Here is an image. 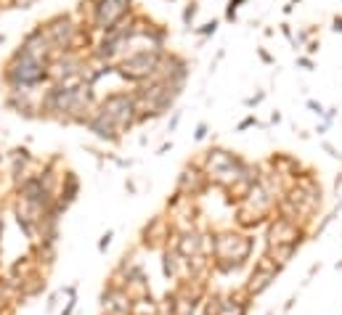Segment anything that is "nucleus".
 I'll list each match as a JSON object with an SVG mask.
<instances>
[{
	"mask_svg": "<svg viewBox=\"0 0 342 315\" xmlns=\"http://www.w3.org/2000/svg\"><path fill=\"white\" fill-rule=\"evenodd\" d=\"M83 128H88L93 135H96L98 140H104V143H112V146H117L119 140H122V133L114 128L112 122H109L104 114H98V112H93L88 119H85V124Z\"/></svg>",
	"mask_w": 342,
	"mask_h": 315,
	"instance_id": "obj_16",
	"label": "nucleus"
},
{
	"mask_svg": "<svg viewBox=\"0 0 342 315\" xmlns=\"http://www.w3.org/2000/svg\"><path fill=\"white\" fill-rule=\"evenodd\" d=\"M297 297H300V294H292V297L287 299V302H284V307H281V312H278V315H287V312L294 307V302H297Z\"/></svg>",
	"mask_w": 342,
	"mask_h": 315,
	"instance_id": "obj_30",
	"label": "nucleus"
},
{
	"mask_svg": "<svg viewBox=\"0 0 342 315\" xmlns=\"http://www.w3.org/2000/svg\"><path fill=\"white\" fill-rule=\"evenodd\" d=\"M250 307H252V299L244 291H234V294H223L217 315H250Z\"/></svg>",
	"mask_w": 342,
	"mask_h": 315,
	"instance_id": "obj_18",
	"label": "nucleus"
},
{
	"mask_svg": "<svg viewBox=\"0 0 342 315\" xmlns=\"http://www.w3.org/2000/svg\"><path fill=\"white\" fill-rule=\"evenodd\" d=\"M250 128H257V117H255V114H247V117L236 124V133H244V130H250Z\"/></svg>",
	"mask_w": 342,
	"mask_h": 315,
	"instance_id": "obj_25",
	"label": "nucleus"
},
{
	"mask_svg": "<svg viewBox=\"0 0 342 315\" xmlns=\"http://www.w3.org/2000/svg\"><path fill=\"white\" fill-rule=\"evenodd\" d=\"M112 239H114V230H106L101 239H98V251H101V255H104L109 246H112Z\"/></svg>",
	"mask_w": 342,
	"mask_h": 315,
	"instance_id": "obj_27",
	"label": "nucleus"
},
{
	"mask_svg": "<svg viewBox=\"0 0 342 315\" xmlns=\"http://www.w3.org/2000/svg\"><path fill=\"white\" fill-rule=\"evenodd\" d=\"M337 270H342V260H339V262H337Z\"/></svg>",
	"mask_w": 342,
	"mask_h": 315,
	"instance_id": "obj_43",
	"label": "nucleus"
},
{
	"mask_svg": "<svg viewBox=\"0 0 342 315\" xmlns=\"http://www.w3.org/2000/svg\"><path fill=\"white\" fill-rule=\"evenodd\" d=\"M255 251V236L242 230H220L210 236V257H212V273L231 276L242 270L250 262Z\"/></svg>",
	"mask_w": 342,
	"mask_h": 315,
	"instance_id": "obj_1",
	"label": "nucleus"
},
{
	"mask_svg": "<svg viewBox=\"0 0 342 315\" xmlns=\"http://www.w3.org/2000/svg\"><path fill=\"white\" fill-rule=\"evenodd\" d=\"M271 122H273V124H278V122H281V114L273 112V114H271Z\"/></svg>",
	"mask_w": 342,
	"mask_h": 315,
	"instance_id": "obj_40",
	"label": "nucleus"
},
{
	"mask_svg": "<svg viewBox=\"0 0 342 315\" xmlns=\"http://www.w3.org/2000/svg\"><path fill=\"white\" fill-rule=\"evenodd\" d=\"M83 6H88V19L85 27L96 35H106L114 27H119L128 16H133V0H80Z\"/></svg>",
	"mask_w": 342,
	"mask_h": 315,
	"instance_id": "obj_3",
	"label": "nucleus"
},
{
	"mask_svg": "<svg viewBox=\"0 0 342 315\" xmlns=\"http://www.w3.org/2000/svg\"><path fill=\"white\" fill-rule=\"evenodd\" d=\"M178 122H180V112H175V114H173V119H170V133H173V130L178 128Z\"/></svg>",
	"mask_w": 342,
	"mask_h": 315,
	"instance_id": "obj_36",
	"label": "nucleus"
},
{
	"mask_svg": "<svg viewBox=\"0 0 342 315\" xmlns=\"http://www.w3.org/2000/svg\"><path fill=\"white\" fill-rule=\"evenodd\" d=\"M308 109H313V112H316L318 117H324V114H326V109H324L318 101H313V98H308Z\"/></svg>",
	"mask_w": 342,
	"mask_h": 315,
	"instance_id": "obj_29",
	"label": "nucleus"
},
{
	"mask_svg": "<svg viewBox=\"0 0 342 315\" xmlns=\"http://www.w3.org/2000/svg\"><path fill=\"white\" fill-rule=\"evenodd\" d=\"M80 188H83V183H80V178H77L74 170L61 172V180H58V188H56V201L64 209H69L72 204L77 201V196H80Z\"/></svg>",
	"mask_w": 342,
	"mask_h": 315,
	"instance_id": "obj_17",
	"label": "nucleus"
},
{
	"mask_svg": "<svg viewBox=\"0 0 342 315\" xmlns=\"http://www.w3.org/2000/svg\"><path fill=\"white\" fill-rule=\"evenodd\" d=\"M194 32H196L199 37H210V35H215V32H217V19H212V22H207V24H202V27H194Z\"/></svg>",
	"mask_w": 342,
	"mask_h": 315,
	"instance_id": "obj_24",
	"label": "nucleus"
},
{
	"mask_svg": "<svg viewBox=\"0 0 342 315\" xmlns=\"http://www.w3.org/2000/svg\"><path fill=\"white\" fill-rule=\"evenodd\" d=\"M58 302H61V294H58V291H53V294L48 297V305H45V312H48V315H53V312L58 310Z\"/></svg>",
	"mask_w": 342,
	"mask_h": 315,
	"instance_id": "obj_26",
	"label": "nucleus"
},
{
	"mask_svg": "<svg viewBox=\"0 0 342 315\" xmlns=\"http://www.w3.org/2000/svg\"><path fill=\"white\" fill-rule=\"evenodd\" d=\"M138 244H141L144 249H165L170 246V239H175V228L170 225V220L165 215H154L149 223L141 228V236H138Z\"/></svg>",
	"mask_w": 342,
	"mask_h": 315,
	"instance_id": "obj_10",
	"label": "nucleus"
},
{
	"mask_svg": "<svg viewBox=\"0 0 342 315\" xmlns=\"http://www.w3.org/2000/svg\"><path fill=\"white\" fill-rule=\"evenodd\" d=\"M196 11H199V0H189L186 3V8H183V27L189 29H194V19H196Z\"/></svg>",
	"mask_w": 342,
	"mask_h": 315,
	"instance_id": "obj_22",
	"label": "nucleus"
},
{
	"mask_svg": "<svg viewBox=\"0 0 342 315\" xmlns=\"http://www.w3.org/2000/svg\"><path fill=\"white\" fill-rule=\"evenodd\" d=\"M207 175H205V170H202L199 162H189L183 170H180V175H178V183H175V191L186 199H196L207 191Z\"/></svg>",
	"mask_w": 342,
	"mask_h": 315,
	"instance_id": "obj_11",
	"label": "nucleus"
},
{
	"mask_svg": "<svg viewBox=\"0 0 342 315\" xmlns=\"http://www.w3.org/2000/svg\"><path fill=\"white\" fill-rule=\"evenodd\" d=\"M43 82H48V64L22 53L19 48L8 56L3 64V85L11 90H35Z\"/></svg>",
	"mask_w": 342,
	"mask_h": 315,
	"instance_id": "obj_2",
	"label": "nucleus"
},
{
	"mask_svg": "<svg viewBox=\"0 0 342 315\" xmlns=\"http://www.w3.org/2000/svg\"><path fill=\"white\" fill-rule=\"evenodd\" d=\"M289 3H292V6H294V3H300V0H289Z\"/></svg>",
	"mask_w": 342,
	"mask_h": 315,
	"instance_id": "obj_44",
	"label": "nucleus"
},
{
	"mask_svg": "<svg viewBox=\"0 0 342 315\" xmlns=\"http://www.w3.org/2000/svg\"><path fill=\"white\" fill-rule=\"evenodd\" d=\"M263 98H266V93H257V96H252V98H247L244 103H247V106H257V103H260Z\"/></svg>",
	"mask_w": 342,
	"mask_h": 315,
	"instance_id": "obj_32",
	"label": "nucleus"
},
{
	"mask_svg": "<svg viewBox=\"0 0 342 315\" xmlns=\"http://www.w3.org/2000/svg\"><path fill=\"white\" fill-rule=\"evenodd\" d=\"M170 149H173V140H167V143H162L159 149H157V156H162L165 151H170Z\"/></svg>",
	"mask_w": 342,
	"mask_h": 315,
	"instance_id": "obj_37",
	"label": "nucleus"
},
{
	"mask_svg": "<svg viewBox=\"0 0 342 315\" xmlns=\"http://www.w3.org/2000/svg\"><path fill=\"white\" fill-rule=\"evenodd\" d=\"M308 228L294 223V220H287L281 215H273L268 220V230H266V246H281V244H297L303 246L308 241Z\"/></svg>",
	"mask_w": 342,
	"mask_h": 315,
	"instance_id": "obj_9",
	"label": "nucleus"
},
{
	"mask_svg": "<svg viewBox=\"0 0 342 315\" xmlns=\"http://www.w3.org/2000/svg\"><path fill=\"white\" fill-rule=\"evenodd\" d=\"M297 64H300L303 69H308V72H310V69H313V58H308V56H297Z\"/></svg>",
	"mask_w": 342,
	"mask_h": 315,
	"instance_id": "obj_31",
	"label": "nucleus"
},
{
	"mask_svg": "<svg viewBox=\"0 0 342 315\" xmlns=\"http://www.w3.org/2000/svg\"><path fill=\"white\" fill-rule=\"evenodd\" d=\"M58 294H61V299H67L58 315H72V312H74V307H77V283H69V286L58 289Z\"/></svg>",
	"mask_w": 342,
	"mask_h": 315,
	"instance_id": "obj_21",
	"label": "nucleus"
},
{
	"mask_svg": "<svg viewBox=\"0 0 342 315\" xmlns=\"http://www.w3.org/2000/svg\"><path fill=\"white\" fill-rule=\"evenodd\" d=\"M339 188H342V175L334 178V191H339Z\"/></svg>",
	"mask_w": 342,
	"mask_h": 315,
	"instance_id": "obj_41",
	"label": "nucleus"
},
{
	"mask_svg": "<svg viewBox=\"0 0 342 315\" xmlns=\"http://www.w3.org/2000/svg\"><path fill=\"white\" fill-rule=\"evenodd\" d=\"M96 112L104 114L119 133H128L138 124V106L133 98V90H114L96 103Z\"/></svg>",
	"mask_w": 342,
	"mask_h": 315,
	"instance_id": "obj_6",
	"label": "nucleus"
},
{
	"mask_svg": "<svg viewBox=\"0 0 342 315\" xmlns=\"http://www.w3.org/2000/svg\"><path fill=\"white\" fill-rule=\"evenodd\" d=\"M247 0H228V6H226V22H231L234 24L236 22V11H239V6H244Z\"/></svg>",
	"mask_w": 342,
	"mask_h": 315,
	"instance_id": "obj_23",
	"label": "nucleus"
},
{
	"mask_svg": "<svg viewBox=\"0 0 342 315\" xmlns=\"http://www.w3.org/2000/svg\"><path fill=\"white\" fill-rule=\"evenodd\" d=\"M19 51H22V53H27V56H32V58H37V61H43V64H51V58L56 56L53 45L48 43L45 32L40 29V24H37V27H32V29H29V32L22 37Z\"/></svg>",
	"mask_w": 342,
	"mask_h": 315,
	"instance_id": "obj_13",
	"label": "nucleus"
},
{
	"mask_svg": "<svg viewBox=\"0 0 342 315\" xmlns=\"http://www.w3.org/2000/svg\"><path fill=\"white\" fill-rule=\"evenodd\" d=\"M199 164H202V170H205V175H207L210 183H215L217 188L228 191V188L236 183L244 159H242L239 154H234V151H228V149H220V146H217V149L205 151V156L199 159Z\"/></svg>",
	"mask_w": 342,
	"mask_h": 315,
	"instance_id": "obj_4",
	"label": "nucleus"
},
{
	"mask_svg": "<svg viewBox=\"0 0 342 315\" xmlns=\"http://www.w3.org/2000/svg\"><path fill=\"white\" fill-rule=\"evenodd\" d=\"M3 230H6V220H3V204H0V249H3Z\"/></svg>",
	"mask_w": 342,
	"mask_h": 315,
	"instance_id": "obj_33",
	"label": "nucleus"
},
{
	"mask_svg": "<svg viewBox=\"0 0 342 315\" xmlns=\"http://www.w3.org/2000/svg\"><path fill=\"white\" fill-rule=\"evenodd\" d=\"M101 315H133V297L125 286L106 283L101 291Z\"/></svg>",
	"mask_w": 342,
	"mask_h": 315,
	"instance_id": "obj_12",
	"label": "nucleus"
},
{
	"mask_svg": "<svg viewBox=\"0 0 342 315\" xmlns=\"http://www.w3.org/2000/svg\"><path fill=\"white\" fill-rule=\"evenodd\" d=\"M281 270L284 267L281 265H276L271 257H266V255H260L257 260H255V267L250 270V278L244 281V294L250 297V299H257V297H263L271 286H273V281L281 276Z\"/></svg>",
	"mask_w": 342,
	"mask_h": 315,
	"instance_id": "obj_8",
	"label": "nucleus"
},
{
	"mask_svg": "<svg viewBox=\"0 0 342 315\" xmlns=\"http://www.w3.org/2000/svg\"><path fill=\"white\" fill-rule=\"evenodd\" d=\"M6 106L24 119H40V101H35L32 90H11L6 96Z\"/></svg>",
	"mask_w": 342,
	"mask_h": 315,
	"instance_id": "obj_15",
	"label": "nucleus"
},
{
	"mask_svg": "<svg viewBox=\"0 0 342 315\" xmlns=\"http://www.w3.org/2000/svg\"><path fill=\"white\" fill-rule=\"evenodd\" d=\"M133 315H162V307L151 294H146V297L133 299Z\"/></svg>",
	"mask_w": 342,
	"mask_h": 315,
	"instance_id": "obj_20",
	"label": "nucleus"
},
{
	"mask_svg": "<svg viewBox=\"0 0 342 315\" xmlns=\"http://www.w3.org/2000/svg\"><path fill=\"white\" fill-rule=\"evenodd\" d=\"M266 315H273V310H268V312H266Z\"/></svg>",
	"mask_w": 342,
	"mask_h": 315,
	"instance_id": "obj_45",
	"label": "nucleus"
},
{
	"mask_svg": "<svg viewBox=\"0 0 342 315\" xmlns=\"http://www.w3.org/2000/svg\"><path fill=\"white\" fill-rule=\"evenodd\" d=\"M281 35H284V37H287V40H289V43L294 45V35H292V29H289V24H281Z\"/></svg>",
	"mask_w": 342,
	"mask_h": 315,
	"instance_id": "obj_34",
	"label": "nucleus"
},
{
	"mask_svg": "<svg viewBox=\"0 0 342 315\" xmlns=\"http://www.w3.org/2000/svg\"><path fill=\"white\" fill-rule=\"evenodd\" d=\"M207 130H210L207 122H199L196 130H194V140H205V138H207Z\"/></svg>",
	"mask_w": 342,
	"mask_h": 315,
	"instance_id": "obj_28",
	"label": "nucleus"
},
{
	"mask_svg": "<svg viewBox=\"0 0 342 315\" xmlns=\"http://www.w3.org/2000/svg\"><path fill=\"white\" fill-rule=\"evenodd\" d=\"M165 53L167 51H130L114 64V72L122 77V80H128L133 85H141V82L157 77Z\"/></svg>",
	"mask_w": 342,
	"mask_h": 315,
	"instance_id": "obj_5",
	"label": "nucleus"
},
{
	"mask_svg": "<svg viewBox=\"0 0 342 315\" xmlns=\"http://www.w3.org/2000/svg\"><path fill=\"white\" fill-rule=\"evenodd\" d=\"M40 29L45 32L48 43L53 45L56 53H77V35H80L83 24L77 22L72 13H53L45 22H40ZM80 56V53H77Z\"/></svg>",
	"mask_w": 342,
	"mask_h": 315,
	"instance_id": "obj_7",
	"label": "nucleus"
},
{
	"mask_svg": "<svg viewBox=\"0 0 342 315\" xmlns=\"http://www.w3.org/2000/svg\"><path fill=\"white\" fill-rule=\"evenodd\" d=\"M300 251V246L297 244H281V246H266V251H263V255L266 257H271L276 265H289L292 260H294V255H297Z\"/></svg>",
	"mask_w": 342,
	"mask_h": 315,
	"instance_id": "obj_19",
	"label": "nucleus"
},
{
	"mask_svg": "<svg viewBox=\"0 0 342 315\" xmlns=\"http://www.w3.org/2000/svg\"><path fill=\"white\" fill-rule=\"evenodd\" d=\"M6 162V156H3V151H0V164H3Z\"/></svg>",
	"mask_w": 342,
	"mask_h": 315,
	"instance_id": "obj_42",
	"label": "nucleus"
},
{
	"mask_svg": "<svg viewBox=\"0 0 342 315\" xmlns=\"http://www.w3.org/2000/svg\"><path fill=\"white\" fill-rule=\"evenodd\" d=\"M332 29H334V32H342V16H334V22H332Z\"/></svg>",
	"mask_w": 342,
	"mask_h": 315,
	"instance_id": "obj_38",
	"label": "nucleus"
},
{
	"mask_svg": "<svg viewBox=\"0 0 342 315\" xmlns=\"http://www.w3.org/2000/svg\"><path fill=\"white\" fill-rule=\"evenodd\" d=\"M157 77L165 80V82H170L173 88L183 90L186 80H189V61H186L183 56H178V53H165Z\"/></svg>",
	"mask_w": 342,
	"mask_h": 315,
	"instance_id": "obj_14",
	"label": "nucleus"
},
{
	"mask_svg": "<svg viewBox=\"0 0 342 315\" xmlns=\"http://www.w3.org/2000/svg\"><path fill=\"white\" fill-rule=\"evenodd\" d=\"M318 48H321V43H318V40H313V43H308V53H316Z\"/></svg>",
	"mask_w": 342,
	"mask_h": 315,
	"instance_id": "obj_39",
	"label": "nucleus"
},
{
	"mask_svg": "<svg viewBox=\"0 0 342 315\" xmlns=\"http://www.w3.org/2000/svg\"><path fill=\"white\" fill-rule=\"evenodd\" d=\"M257 53H260V58L266 61V64H273V56H271V53H268L266 48H257Z\"/></svg>",
	"mask_w": 342,
	"mask_h": 315,
	"instance_id": "obj_35",
	"label": "nucleus"
}]
</instances>
